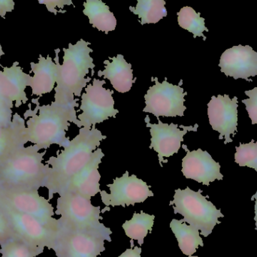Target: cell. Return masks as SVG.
I'll return each instance as SVG.
<instances>
[{
	"label": "cell",
	"mask_w": 257,
	"mask_h": 257,
	"mask_svg": "<svg viewBox=\"0 0 257 257\" xmlns=\"http://www.w3.org/2000/svg\"><path fill=\"white\" fill-rule=\"evenodd\" d=\"M106 138L96 126L80 128L78 135L70 140L64 150L46 162L50 166L45 186L48 190V200L52 199L56 193L59 194L69 180L88 163L93 153Z\"/></svg>",
	"instance_id": "obj_1"
},
{
	"label": "cell",
	"mask_w": 257,
	"mask_h": 257,
	"mask_svg": "<svg viewBox=\"0 0 257 257\" xmlns=\"http://www.w3.org/2000/svg\"><path fill=\"white\" fill-rule=\"evenodd\" d=\"M75 107L59 102L38 106L26 123L24 139L37 145L41 150L48 149L52 145L67 146L70 140L66 132L70 123H78Z\"/></svg>",
	"instance_id": "obj_2"
},
{
	"label": "cell",
	"mask_w": 257,
	"mask_h": 257,
	"mask_svg": "<svg viewBox=\"0 0 257 257\" xmlns=\"http://www.w3.org/2000/svg\"><path fill=\"white\" fill-rule=\"evenodd\" d=\"M36 145L22 148L0 162V188L39 190L45 187L50 166L44 164L45 151Z\"/></svg>",
	"instance_id": "obj_3"
},
{
	"label": "cell",
	"mask_w": 257,
	"mask_h": 257,
	"mask_svg": "<svg viewBox=\"0 0 257 257\" xmlns=\"http://www.w3.org/2000/svg\"><path fill=\"white\" fill-rule=\"evenodd\" d=\"M90 42L81 39L75 45L69 44V48H63V64L59 63L58 78L55 87L54 101L59 103L79 107L78 99L82 94L83 89L91 81L87 77L89 70L96 67L93 59L90 57L93 50L89 48Z\"/></svg>",
	"instance_id": "obj_4"
},
{
	"label": "cell",
	"mask_w": 257,
	"mask_h": 257,
	"mask_svg": "<svg viewBox=\"0 0 257 257\" xmlns=\"http://www.w3.org/2000/svg\"><path fill=\"white\" fill-rule=\"evenodd\" d=\"M57 201L55 214L60 215L59 229L99 231L112 234V231L100 223V206L92 205L87 199L73 192L60 193Z\"/></svg>",
	"instance_id": "obj_5"
},
{
	"label": "cell",
	"mask_w": 257,
	"mask_h": 257,
	"mask_svg": "<svg viewBox=\"0 0 257 257\" xmlns=\"http://www.w3.org/2000/svg\"><path fill=\"white\" fill-rule=\"evenodd\" d=\"M202 190L193 191L187 187L184 190L177 189L173 201L169 205H175L174 213L184 217L181 221L197 228L204 237L211 235L216 225L220 224V217H224L220 209L204 196Z\"/></svg>",
	"instance_id": "obj_6"
},
{
	"label": "cell",
	"mask_w": 257,
	"mask_h": 257,
	"mask_svg": "<svg viewBox=\"0 0 257 257\" xmlns=\"http://www.w3.org/2000/svg\"><path fill=\"white\" fill-rule=\"evenodd\" d=\"M105 80L93 78V84L85 87V92L81 94L79 110L77 111H82L78 116V127L91 128L110 117L115 118L118 114V110L114 108V91L105 89Z\"/></svg>",
	"instance_id": "obj_7"
},
{
	"label": "cell",
	"mask_w": 257,
	"mask_h": 257,
	"mask_svg": "<svg viewBox=\"0 0 257 257\" xmlns=\"http://www.w3.org/2000/svg\"><path fill=\"white\" fill-rule=\"evenodd\" d=\"M111 233L99 231L58 229L52 250L57 257H98L105 250Z\"/></svg>",
	"instance_id": "obj_8"
},
{
	"label": "cell",
	"mask_w": 257,
	"mask_h": 257,
	"mask_svg": "<svg viewBox=\"0 0 257 257\" xmlns=\"http://www.w3.org/2000/svg\"><path fill=\"white\" fill-rule=\"evenodd\" d=\"M155 84L150 87L145 96V107L144 112L151 113L156 117H184L187 107L184 105L187 92L181 87L183 81L178 85L168 82L165 78L159 82L158 78H152Z\"/></svg>",
	"instance_id": "obj_9"
},
{
	"label": "cell",
	"mask_w": 257,
	"mask_h": 257,
	"mask_svg": "<svg viewBox=\"0 0 257 257\" xmlns=\"http://www.w3.org/2000/svg\"><path fill=\"white\" fill-rule=\"evenodd\" d=\"M0 206L9 220L15 236L33 247L52 249L58 230L44 224L36 217L19 212L3 202H0Z\"/></svg>",
	"instance_id": "obj_10"
},
{
	"label": "cell",
	"mask_w": 257,
	"mask_h": 257,
	"mask_svg": "<svg viewBox=\"0 0 257 257\" xmlns=\"http://www.w3.org/2000/svg\"><path fill=\"white\" fill-rule=\"evenodd\" d=\"M0 202L19 212L30 214L44 224L58 230V219L54 218V207L39 190H6L0 188Z\"/></svg>",
	"instance_id": "obj_11"
},
{
	"label": "cell",
	"mask_w": 257,
	"mask_h": 257,
	"mask_svg": "<svg viewBox=\"0 0 257 257\" xmlns=\"http://www.w3.org/2000/svg\"><path fill=\"white\" fill-rule=\"evenodd\" d=\"M111 193L101 190L102 203L106 207L123 206L125 208L136 203H142L154 194L146 182L135 175H128L126 171L123 176L114 178L112 184H108Z\"/></svg>",
	"instance_id": "obj_12"
},
{
	"label": "cell",
	"mask_w": 257,
	"mask_h": 257,
	"mask_svg": "<svg viewBox=\"0 0 257 257\" xmlns=\"http://www.w3.org/2000/svg\"><path fill=\"white\" fill-rule=\"evenodd\" d=\"M158 123H151L149 116L147 115L145 120L146 126L150 128L151 139L150 149H154L157 153L159 163L163 167V163H167L169 158L174 154H178L181 147V142L188 132H196L199 125L195 126H184L180 130L179 126L175 123H163L157 117Z\"/></svg>",
	"instance_id": "obj_13"
},
{
	"label": "cell",
	"mask_w": 257,
	"mask_h": 257,
	"mask_svg": "<svg viewBox=\"0 0 257 257\" xmlns=\"http://www.w3.org/2000/svg\"><path fill=\"white\" fill-rule=\"evenodd\" d=\"M238 98L230 99L229 95L213 96L208 104V115L213 130L220 133L219 139L225 137V145L232 142L238 126Z\"/></svg>",
	"instance_id": "obj_14"
},
{
	"label": "cell",
	"mask_w": 257,
	"mask_h": 257,
	"mask_svg": "<svg viewBox=\"0 0 257 257\" xmlns=\"http://www.w3.org/2000/svg\"><path fill=\"white\" fill-rule=\"evenodd\" d=\"M219 66L227 77L251 82L249 78L257 75V52L250 45L233 46L222 54Z\"/></svg>",
	"instance_id": "obj_15"
},
{
	"label": "cell",
	"mask_w": 257,
	"mask_h": 257,
	"mask_svg": "<svg viewBox=\"0 0 257 257\" xmlns=\"http://www.w3.org/2000/svg\"><path fill=\"white\" fill-rule=\"evenodd\" d=\"M187 154L182 160L183 175L187 179L194 180L203 185L209 186L216 180H223L220 173V165L210 155L208 151L202 149L190 151L187 145H183Z\"/></svg>",
	"instance_id": "obj_16"
},
{
	"label": "cell",
	"mask_w": 257,
	"mask_h": 257,
	"mask_svg": "<svg viewBox=\"0 0 257 257\" xmlns=\"http://www.w3.org/2000/svg\"><path fill=\"white\" fill-rule=\"evenodd\" d=\"M105 154L102 153V149L97 148L93 153L88 163L69 180L60 193L66 191L73 192L87 199H91L97 193H100L99 181L101 175L99 172V166Z\"/></svg>",
	"instance_id": "obj_17"
},
{
	"label": "cell",
	"mask_w": 257,
	"mask_h": 257,
	"mask_svg": "<svg viewBox=\"0 0 257 257\" xmlns=\"http://www.w3.org/2000/svg\"><path fill=\"white\" fill-rule=\"evenodd\" d=\"M31 79V75L24 72L19 63L15 62L0 71V94L17 106L25 104L28 101L26 89L30 87Z\"/></svg>",
	"instance_id": "obj_18"
},
{
	"label": "cell",
	"mask_w": 257,
	"mask_h": 257,
	"mask_svg": "<svg viewBox=\"0 0 257 257\" xmlns=\"http://www.w3.org/2000/svg\"><path fill=\"white\" fill-rule=\"evenodd\" d=\"M60 51V49L55 50L54 61L50 56L44 57L40 55L38 63L32 62L30 63L31 70L33 72L30 87L33 96H43L51 93L55 88L58 78Z\"/></svg>",
	"instance_id": "obj_19"
},
{
	"label": "cell",
	"mask_w": 257,
	"mask_h": 257,
	"mask_svg": "<svg viewBox=\"0 0 257 257\" xmlns=\"http://www.w3.org/2000/svg\"><path fill=\"white\" fill-rule=\"evenodd\" d=\"M110 60L104 61L105 69L98 71V76L108 79L114 90L120 93H127L131 90L136 78H133L132 65L125 60L122 54L109 57Z\"/></svg>",
	"instance_id": "obj_20"
},
{
	"label": "cell",
	"mask_w": 257,
	"mask_h": 257,
	"mask_svg": "<svg viewBox=\"0 0 257 257\" xmlns=\"http://www.w3.org/2000/svg\"><path fill=\"white\" fill-rule=\"evenodd\" d=\"M25 127L24 119L18 114L14 116L10 125L0 126V162L24 146Z\"/></svg>",
	"instance_id": "obj_21"
},
{
	"label": "cell",
	"mask_w": 257,
	"mask_h": 257,
	"mask_svg": "<svg viewBox=\"0 0 257 257\" xmlns=\"http://www.w3.org/2000/svg\"><path fill=\"white\" fill-rule=\"evenodd\" d=\"M84 6L83 12L88 17L93 28L105 32V34L115 30L117 19L109 7L102 0H86Z\"/></svg>",
	"instance_id": "obj_22"
},
{
	"label": "cell",
	"mask_w": 257,
	"mask_h": 257,
	"mask_svg": "<svg viewBox=\"0 0 257 257\" xmlns=\"http://www.w3.org/2000/svg\"><path fill=\"white\" fill-rule=\"evenodd\" d=\"M170 228L178 240L179 248L186 256H193L199 246L204 247L203 240L197 228L176 219L172 220Z\"/></svg>",
	"instance_id": "obj_23"
},
{
	"label": "cell",
	"mask_w": 257,
	"mask_h": 257,
	"mask_svg": "<svg viewBox=\"0 0 257 257\" xmlns=\"http://www.w3.org/2000/svg\"><path fill=\"white\" fill-rule=\"evenodd\" d=\"M166 0H137L136 7L130 6V10L139 16L142 25L157 24L167 16Z\"/></svg>",
	"instance_id": "obj_24"
},
{
	"label": "cell",
	"mask_w": 257,
	"mask_h": 257,
	"mask_svg": "<svg viewBox=\"0 0 257 257\" xmlns=\"http://www.w3.org/2000/svg\"><path fill=\"white\" fill-rule=\"evenodd\" d=\"M155 216L150 215L143 211L140 214L134 213L133 218L126 220L123 227L126 236L131 240H137L139 245L142 246L148 232H151L154 224Z\"/></svg>",
	"instance_id": "obj_25"
},
{
	"label": "cell",
	"mask_w": 257,
	"mask_h": 257,
	"mask_svg": "<svg viewBox=\"0 0 257 257\" xmlns=\"http://www.w3.org/2000/svg\"><path fill=\"white\" fill-rule=\"evenodd\" d=\"M178 22L181 28L193 33V37H202L204 41L206 40L203 33L208 30L205 27V18H201L200 12L197 13L193 8L185 6L178 12Z\"/></svg>",
	"instance_id": "obj_26"
},
{
	"label": "cell",
	"mask_w": 257,
	"mask_h": 257,
	"mask_svg": "<svg viewBox=\"0 0 257 257\" xmlns=\"http://www.w3.org/2000/svg\"><path fill=\"white\" fill-rule=\"evenodd\" d=\"M43 252L44 249L29 245L16 236L12 237L0 244L2 257H36Z\"/></svg>",
	"instance_id": "obj_27"
},
{
	"label": "cell",
	"mask_w": 257,
	"mask_h": 257,
	"mask_svg": "<svg viewBox=\"0 0 257 257\" xmlns=\"http://www.w3.org/2000/svg\"><path fill=\"white\" fill-rule=\"evenodd\" d=\"M235 162L240 166H247L257 172V142L241 144L235 148Z\"/></svg>",
	"instance_id": "obj_28"
},
{
	"label": "cell",
	"mask_w": 257,
	"mask_h": 257,
	"mask_svg": "<svg viewBox=\"0 0 257 257\" xmlns=\"http://www.w3.org/2000/svg\"><path fill=\"white\" fill-rule=\"evenodd\" d=\"M244 93L248 96L249 99H244L242 102L245 105L252 124H257V87L253 90H247Z\"/></svg>",
	"instance_id": "obj_29"
},
{
	"label": "cell",
	"mask_w": 257,
	"mask_h": 257,
	"mask_svg": "<svg viewBox=\"0 0 257 257\" xmlns=\"http://www.w3.org/2000/svg\"><path fill=\"white\" fill-rule=\"evenodd\" d=\"M12 108L13 104L8 102L0 94V126H9L12 123Z\"/></svg>",
	"instance_id": "obj_30"
},
{
	"label": "cell",
	"mask_w": 257,
	"mask_h": 257,
	"mask_svg": "<svg viewBox=\"0 0 257 257\" xmlns=\"http://www.w3.org/2000/svg\"><path fill=\"white\" fill-rule=\"evenodd\" d=\"M15 236L13 230L3 208L0 206V244Z\"/></svg>",
	"instance_id": "obj_31"
},
{
	"label": "cell",
	"mask_w": 257,
	"mask_h": 257,
	"mask_svg": "<svg viewBox=\"0 0 257 257\" xmlns=\"http://www.w3.org/2000/svg\"><path fill=\"white\" fill-rule=\"evenodd\" d=\"M38 2L39 4L45 5L48 12L54 13L55 15L60 12V11L57 10V8H59L63 13H66V11L63 10L64 6H73L72 0H38Z\"/></svg>",
	"instance_id": "obj_32"
},
{
	"label": "cell",
	"mask_w": 257,
	"mask_h": 257,
	"mask_svg": "<svg viewBox=\"0 0 257 257\" xmlns=\"http://www.w3.org/2000/svg\"><path fill=\"white\" fill-rule=\"evenodd\" d=\"M15 6L14 0H0V17L5 19L6 13L13 12Z\"/></svg>",
	"instance_id": "obj_33"
},
{
	"label": "cell",
	"mask_w": 257,
	"mask_h": 257,
	"mask_svg": "<svg viewBox=\"0 0 257 257\" xmlns=\"http://www.w3.org/2000/svg\"><path fill=\"white\" fill-rule=\"evenodd\" d=\"M142 248L139 247H135L134 248L126 249V251L123 252L120 256L118 257H142Z\"/></svg>",
	"instance_id": "obj_34"
},
{
	"label": "cell",
	"mask_w": 257,
	"mask_h": 257,
	"mask_svg": "<svg viewBox=\"0 0 257 257\" xmlns=\"http://www.w3.org/2000/svg\"><path fill=\"white\" fill-rule=\"evenodd\" d=\"M251 200H255V217L254 220L256 222V230L257 231V191L256 193L252 196Z\"/></svg>",
	"instance_id": "obj_35"
},
{
	"label": "cell",
	"mask_w": 257,
	"mask_h": 257,
	"mask_svg": "<svg viewBox=\"0 0 257 257\" xmlns=\"http://www.w3.org/2000/svg\"><path fill=\"white\" fill-rule=\"evenodd\" d=\"M4 51H3V48H2L1 44H0V60H1L2 56L4 55Z\"/></svg>",
	"instance_id": "obj_36"
},
{
	"label": "cell",
	"mask_w": 257,
	"mask_h": 257,
	"mask_svg": "<svg viewBox=\"0 0 257 257\" xmlns=\"http://www.w3.org/2000/svg\"><path fill=\"white\" fill-rule=\"evenodd\" d=\"M189 257H199V256H190Z\"/></svg>",
	"instance_id": "obj_37"
}]
</instances>
